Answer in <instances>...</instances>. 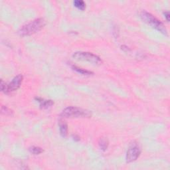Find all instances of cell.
<instances>
[{
	"label": "cell",
	"instance_id": "8fae6325",
	"mask_svg": "<svg viewBox=\"0 0 170 170\" xmlns=\"http://www.w3.org/2000/svg\"><path fill=\"white\" fill-rule=\"evenodd\" d=\"M73 3L75 7L81 10H84L86 8V3L82 0H75Z\"/></svg>",
	"mask_w": 170,
	"mask_h": 170
},
{
	"label": "cell",
	"instance_id": "5bb4252c",
	"mask_svg": "<svg viewBox=\"0 0 170 170\" xmlns=\"http://www.w3.org/2000/svg\"><path fill=\"white\" fill-rule=\"evenodd\" d=\"M1 90L5 94L9 93L8 90V85L6 84L5 82H3V80L1 81Z\"/></svg>",
	"mask_w": 170,
	"mask_h": 170
},
{
	"label": "cell",
	"instance_id": "ba28073f",
	"mask_svg": "<svg viewBox=\"0 0 170 170\" xmlns=\"http://www.w3.org/2000/svg\"><path fill=\"white\" fill-rule=\"evenodd\" d=\"M59 125L61 135L63 137H66L68 134V126L67 124V123L64 120H60Z\"/></svg>",
	"mask_w": 170,
	"mask_h": 170
},
{
	"label": "cell",
	"instance_id": "277c9868",
	"mask_svg": "<svg viewBox=\"0 0 170 170\" xmlns=\"http://www.w3.org/2000/svg\"><path fill=\"white\" fill-rule=\"evenodd\" d=\"M74 59L78 61H88L96 64H100L102 63V61L99 57L91 53L88 52H76L73 55Z\"/></svg>",
	"mask_w": 170,
	"mask_h": 170
},
{
	"label": "cell",
	"instance_id": "7a4b0ae2",
	"mask_svg": "<svg viewBox=\"0 0 170 170\" xmlns=\"http://www.w3.org/2000/svg\"><path fill=\"white\" fill-rule=\"evenodd\" d=\"M140 16L144 22L149 25L152 28L161 32L165 35H168V31L164 24L160 20L157 19L152 14L147 12L146 11H142L140 13Z\"/></svg>",
	"mask_w": 170,
	"mask_h": 170
},
{
	"label": "cell",
	"instance_id": "4fadbf2b",
	"mask_svg": "<svg viewBox=\"0 0 170 170\" xmlns=\"http://www.w3.org/2000/svg\"><path fill=\"white\" fill-rule=\"evenodd\" d=\"M2 113L6 116H13V112L12 110H11L10 108H9L8 107H7L5 106H2Z\"/></svg>",
	"mask_w": 170,
	"mask_h": 170
},
{
	"label": "cell",
	"instance_id": "2e32d148",
	"mask_svg": "<svg viewBox=\"0 0 170 170\" xmlns=\"http://www.w3.org/2000/svg\"><path fill=\"white\" fill-rule=\"evenodd\" d=\"M73 140L75 141H77V142H78V141H80V140H81L80 137L78 136L77 135H73Z\"/></svg>",
	"mask_w": 170,
	"mask_h": 170
},
{
	"label": "cell",
	"instance_id": "9c48e42d",
	"mask_svg": "<svg viewBox=\"0 0 170 170\" xmlns=\"http://www.w3.org/2000/svg\"><path fill=\"white\" fill-rule=\"evenodd\" d=\"M109 145L108 140L106 138H100L99 140V146L102 151H106Z\"/></svg>",
	"mask_w": 170,
	"mask_h": 170
},
{
	"label": "cell",
	"instance_id": "9a60e30c",
	"mask_svg": "<svg viewBox=\"0 0 170 170\" xmlns=\"http://www.w3.org/2000/svg\"><path fill=\"white\" fill-rule=\"evenodd\" d=\"M164 16H165V19L166 20H167L168 21H169V12H164Z\"/></svg>",
	"mask_w": 170,
	"mask_h": 170
},
{
	"label": "cell",
	"instance_id": "52a82bcc",
	"mask_svg": "<svg viewBox=\"0 0 170 170\" xmlns=\"http://www.w3.org/2000/svg\"><path fill=\"white\" fill-rule=\"evenodd\" d=\"M35 100H37L40 103V107L41 108H43V109L49 108L51 107L54 104V102L51 100H45L42 99V98L39 97H35Z\"/></svg>",
	"mask_w": 170,
	"mask_h": 170
},
{
	"label": "cell",
	"instance_id": "6da1fadb",
	"mask_svg": "<svg viewBox=\"0 0 170 170\" xmlns=\"http://www.w3.org/2000/svg\"><path fill=\"white\" fill-rule=\"evenodd\" d=\"M45 25V21L43 18H38L24 25L18 31L21 36H29L40 31Z\"/></svg>",
	"mask_w": 170,
	"mask_h": 170
},
{
	"label": "cell",
	"instance_id": "7c38bea8",
	"mask_svg": "<svg viewBox=\"0 0 170 170\" xmlns=\"http://www.w3.org/2000/svg\"><path fill=\"white\" fill-rule=\"evenodd\" d=\"M29 151H30V152L33 155H39L43 152V150L40 147L32 146V147H29Z\"/></svg>",
	"mask_w": 170,
	"mask_h": 170
},
{
	"label": "cell",
	"instance_id": "3957f363",
	"mask_svg": "<svg viewBox=\"0 0 170 170\" xmlns=\"http://www.w3.org/2000/svg\"><path fill=\"white\" fill-rule=\"evenodd\" d=\"M61 116L63 118H89L90 112L76 106H68L63 110Z\"/></svg>",
	"mask_w": 170,
	"mask_h": 170
},
{
	"label": "cell",
	"instance_id": "8992f818",
	"mask_svg": "<svg viewBox=\"0 0 170 170\" xmlns=\"http://www.w3.org/2000/svg\"><path fill=\"white\" fill-rule=\"evenodd\" d=\"M23 81V76L21 75H18L13 78L9 84L8 85L9 92L16 91L20 87L21 82Z\"/></svg>",
	"mask_w": 170,
	"mask_h": 170
},
{
	"label": "cell",
	"instance_id": "5b68a950",
	"mask_svg": "<svg viewBox=\"0 0 170 170\" xmlns=\"http://www.w3.org/2000/svg\"><path fill=\"white\" fill-rule=\"evenodd\" d=\"M141 154V149L139 145L136 142L132 143L130 146L126 153V162L131 163L136 161L140 156Z\"/></svg>",
	"mask_w": 170,
	"mask_h": 170
},
{
	"label": "cell",
	"instance_id": "30bf717a",
	"mask_svg": "<svg viewBox=\"0 0 170 170\" xmlns=\"http://www.w3.org/2000/svg\"><path fill=\"white\" fill-rule=\"evenodd\" d=\"M72 68L75 71H77V73H80L82 75H91L93 74L92 72L91 71H86V70H85V69H83V68H79L77 66H75V65H73L72 66Z\"/></svg>",
	"mask_w": 170,
	"mask_h": 170
}]
</instances>
